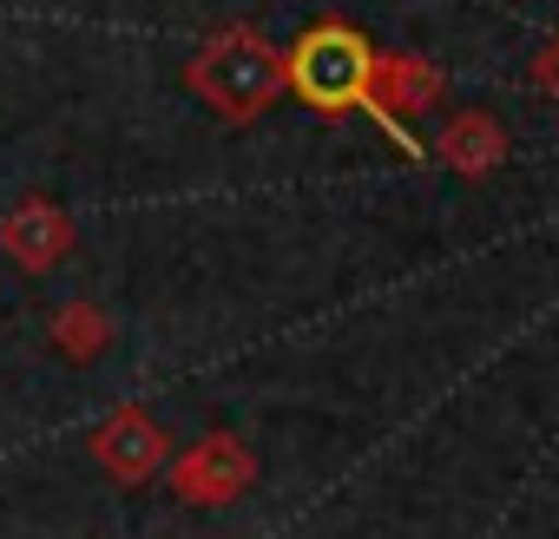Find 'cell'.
<instances>
[{"instance_id":"6da1fadb","label":"cell","mask_w":559,"mask_h":539,"mask_svg":"<svg viewBox=\"0 0 559 539\" xmlns=\"http://www.w3.org/2000/svg\"><path fill=\"white\" fill-rule=\"evenodd\" d=\"M290 86L317 106V112H349V106H369V47L362 34L349 27H310L290 53Z\"/></svg>"},{"instance_id":"7a4b0ae2","label":"cell","mask_w":559,"mask_h":539,"mask_svg":"<svg viewBox=\"0 0 559 539\" xmlns=\"http://www.w3.org/2000/svg\"><path fill=\"white\" fill-rule=\"evenodd\" d=\"M198 86L224 106V112H257L276 86V67L270 53L250 40V34H224L204 60H198Z\"/></svg>"},{"instance_id":"3957f363","label":"cell","mask_w":559,"mask_h":539,"mask_svg":"<svg viewBox=\"0 0 559 539\" xmlns=\"http://www.w3.org/2000/svg\"><path fill=\"white\" fill-rule=\"evenodd\" d=\"M67 237H73V230H67V217H60L53 204H40V197H27L8 224H0V243H8L27 270H47V263L67 250Z\"/></svg>"},{"instance_id":"277c9868","label":"cell","mask_w":559,"mask_h":539,"mask_svg":"<svg viewBox=\"0 0 559 539\" xmlns=\"http://www.w3.org/2000/svg\"><path fill=\"white\" fill-rule=\"evenodd\" d=\"M99 460H106L119 480H139V474L158 460V434H152L139 415H119V421L99 434Z\"/></svg>"},{"instance_id":"5b68a950","label":"cell","mask_w":559,"mask_h":539,"mask_svg":"<svg viewBox=\"0 0 559 539\" xmlns=\"http://www.w3.org/2000/svg\"><path fill=\"white\" fill-rule=\"evenodd\" d=\"M60 343H67V349H93V343H99V316L67 310V316H60Z\"/></svg>"}]
</instances>
